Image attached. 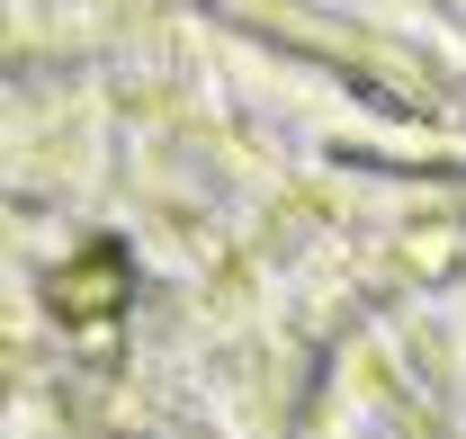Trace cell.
I'll list each match as a JSON object with an SVG mask.
<instances>
[{
  "label": "cell",
  "instance_id": "cell-1",
  "mask_svg": "<svg viewBox=\"0 0 466 439\" xmlns=\"http://www.w3.org/2000/svg\"><path fill=\"white\" fill-rule=\"evenodd\" d=\"M116 296H126V260H116V242L90 251V270L72 260V270L55 278V314H72V323H81V314H108Z\"/></svg>",
  "mask_w": 466,
  "mask_h": 439
}]
</instances>
